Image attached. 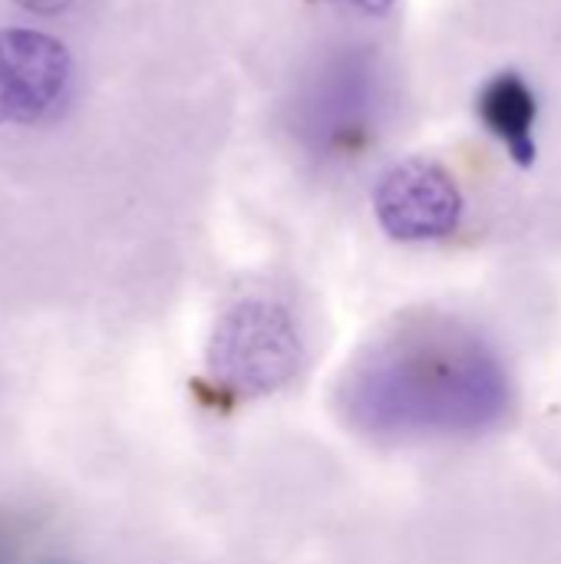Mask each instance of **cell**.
Wrapping results in <instances>:
<instances>
[{"label": "cell", "mask_w": 561, "mask_h": 564, "mask_svg": "<svg viewBox=\"0 0 561 564\" xmlns=\"http://www.w3.org/2000/svg\"><path fill=\"white\" fill-rule=\"evenodd\" d=\"M516 403L513 373L476 327L423 314L370 340L344 370L337 406L374 440H473L499 430Z\"/></svg>", "instance_id": "obj_1"}, {"label": "cell", "mask_w": 561, "mask_h": 564, "mask_svg": "<svg viewBox=\"0 0 561 564\" xmlns=\"http://www.w3.org/2000/svg\"><path fill=\"white\" fill-rule=\"evenodd\" d=\"M212 383L235 397H265L294 380L301 367V334L274 301H238L212 337Z\"/></svg>", "instance_id": "obj_2"}, {"label": "cell", "mask_w": 561, "mask_h": 564, "mask_svg": "<svg viewBox=\"0 0 561 564\" xmlns=\"http://www.w3.org/2000/svg\"><path fill=\"white\" fill-rule=\"evenodd\" d=\"M380 79L367 53L344 46L327 56L301 96V132L324 152H354L377 122Z\"/></svg>", "instance_id": "obj_3"}, {"label": "cell", "mask_w": 561, "mask_h": 564, "mask_svg": "<svg viewBox=\"0 0 561 564\" xmlns=\"http://www.w3.org/2000/svg\"><path fill=\"white\" fill-rule=\"evenodd\" d=\"M463 192L433 159H403L390 165L374 188L380 228L403 245L440 241L463 221Z\"/></svg>", "instance_id": "obj_4"}, {"label": "cell", "mask_w": 561, "mask_h": 564, "mask_svg": "<svg viewBox=\"0 0 561 564\" xmlns=\"http://www.w3.org/2000/svg\"><path fill=\"white\" fill-rule=\"evenodd\" d=\"M73 59L66 46L26 26L0 30V126L40 122L66 93Z\"/></svg>", "instance_id": "obj_5"}, {"label": "cell", "mask_w": 561, "mask_h": 564, "mask_svg": "<svg viewBox=\"0 0 561 564\" xmlns=\"http://www.w3.org/2000/svg\"><path fill=\"white\" fill-rule=\"evenodd\" d=\"M479 119L509 149V155L519 165H529L536 159V142H532L536 96L522 76L503 73L489 79L486 89L479 93Z\"/></svg>", "instance_id": "obj_6"}, {"label": "cell", "mask_w": 561, "mask_h": 564, "mask_svg": "<svg viewBox=\"0 0 561 564\" xmlns=\"http://www.w3.org/2000/svg\"><path fill=\"white\" fill-rule=\"evenodd\" d=\"M334 3H341V7H350V10H357V13H367V17H380V13H387L397 0H334Z\"/></svg>", "instance_id": "obj_7"}, {"label": "cell", "mask_w": 561, "mask_h": 564, "mask_svg": "<svg viewBox=\"0 0 561 564\" xmlns=\"http://www.w3.org/2000/svg\"><path fill=\"white\" fill-rule=\"evenodd\" d=\"M13 3H20V7H23V10H30V13L53 17V13H63L73 0H13Z\"/></svg>", "instance_id": "obj_8"}]
</instances>
